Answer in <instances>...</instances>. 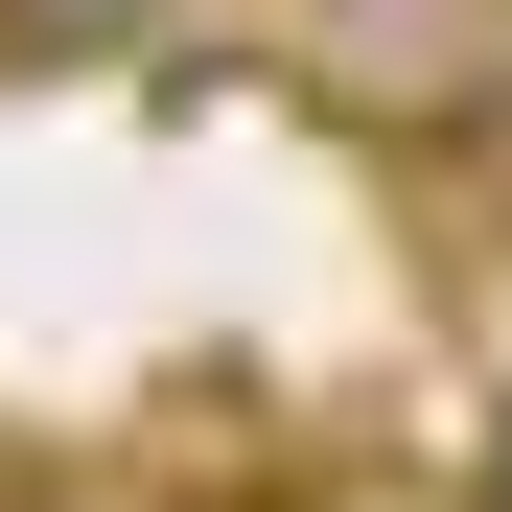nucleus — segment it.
Instances as JSON below:
<instances>
[{"label": "nucleus", "instance_id": "f257e3e1", "mask_svg": "<svg viewBox=\"0 0 512 512\" xmlns=\"http://www.w3.org/2000/svg\"><path fill=\"white\" fill-rule=\"evenodd\" d=\"M280 70L373 140H489L512 117V0H280Z\"/></svg>", "mask_w": 512, "mask_h": 512}, {"label": "nucleus", "instance_id": "f03ea898", "mask_svg": "<svg viewBox=\"0 0 512 512\" xmlns=\"http://www.w3.org/2000/svg\"><path fill=\"white\" fill-rule=\"evenodd\" d=\"M24 512H326L303 466H163V443H94V466H24Z\"/></svg>", "mask_w": 512, "mask_h": 512}, {"label": "nucleus", "instance_id": "7ed1b4c3", "mask_svg": "<svg viewBox=\"0 0 512 512\" xmlns=\"http://www.w3.org/2000/svg\"><path fill=\"white\" fill-rule=\"evenodd\" d=\"M0 47H163V0H0Z\"/></svg>", "mask_w": 512, "mask_h": 512}]
</instances>
